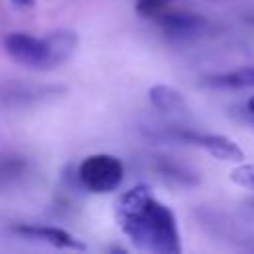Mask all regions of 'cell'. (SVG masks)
<instances>
[{
  "mask_svg": "<svg viewBox=\"0 0 254 254\" xmlns=\"http://www.w3.org/2000/svg\"><path fill=\"white\" fill-rule=\"evenodd\" d=\"M230 181L242 189L254 190V163H242L230 171Z\"/></svg>",
  "mask_w": 254,
  "mask_h": 254,
  "instance_id": "8fae6325",
  "label": "cell"
},
{
  "mask_svg": "<svg viewBox=\"0 0 254 254\" xmlns=\"http://www.w3.org/2000/svg\"><path fill=\"white\" fill-rule=\"evenodd\" d=\"M155 22L167 32L169 36L175 38H194L206 28V18L194 12H179V10H163Z\"/></svg>",
  "mask_w": 254,
  "mask_h": 254,
  "instance_id": "8992f818",
  "label": "cell"
},
{
  "mask_svg": "<svg viewBox=\"0 0 254 254\" xmlns=\"http://www.w3.org/2000/svg\"><path fill=\"white\" fill-rule=\"evenodd\" d=\"M44 38H46L48 54H50V69L65 64L73 56L77 42H79L73 30H54Z\"/></svg>",
  "mask_w": 254,
  "mask_h": 254,
  "instance_id": "52a82bcc",
  "label": "cell"
},
{
  "mask_svg": "<svg viewBox=\"0 0 254 254\" xmlns=\"http://www.w3.org/2000/svg\"><path fill=\"white\" fill-rule=\"evenodd\" d=\"M4 52L20 65L30 69H50V54L46 38L28 32H10L4 36Z\"/></svg>",
  "mask_w": 254,
  "mask_h": 254,
  "instance_id": "277c9868",
  "label": "cell"
},
{
  "mask_svg": "<svg viewBox=\"0 0 254 254\" xmlns=\"http://www.w3.org/2000/svg\"><path fill=\"white\" fill-rule=\"evenodd\" d=\"M153 137L200 147L208 155H212L214 159H220V161H230V163H242L244 161L242 147L234 139L220 135V133H200V131H192V129L169 127V129H163L161 133H153Z\"/></svg>",
  "mask_w": 254,
  "mask_h": 254,
  "instance_id": "3957f363",
  "label": "cell"
},
{
  "mask_svg": "<svg viewBox=\"0 0 254 254\" xmlns=\"http://www.w3.org/2000/svg\"><path fill=\"white\" fill-rule=\"evenodd\" d=\"M169 2L173 0H137L135 2V12L141 16V18H157L163 10H167Z\"/></svg>",
  "mask_w": 254,
  "mask_h": 254,
  "instance_id": "7c38bea8",
  "label": "cell"
},
{
  "mask_svg": "<svg viewBox=\"0 0 254 254\" xmlns=\"http://www.w3.org/2000/svg\"><path fill=\"white\" fill-rule=\"evenodd\" d=\"M153 169L161 177H165L169 181H175L177 185H183V187H192V185L198 183V175L190 167L181 165L179 161H175L171 157H157L155 163H153Z\"/></svg>",
  "mask_w": 254,
  "mask_h": 254,
  "instance_id": "9c48e42d",
  "label": "cell"
},
{
  "mask_svg": "<svg viewBox=\"0 0 254 254\" xmlns=\"http://www.w3.org/2000/svg\"><path fill=\"white\" fill-rule=\"evenodd\" d=\"M246 111H248V113L254 117V95H252V97L246 101Z\"/></svg>",
  "mask_w": 254,
  "mask_h": 254,
  "instance_id": "5bb4252c",
  "label": "cell"
},
{
  "mask_svg": "<svg viewBox=\"0 0 254 254\" xmlns=\"http://www.w3.org/2000/svg\"><path fill=\"white\" fill-rule=\"evenodd\" d=\"M10 230L16 232L18 236L40 240V242H46V244L56 246V248H67V250H85L87 248L77 236H73L71 232H67L60 226H52V224H24V222H20V224H14Z\"/></svg>",
  "mask_w": 254,
  "mask_h": 254,
  "instance_id": "5b68a950",
  "label": "cell"
},
{
  "mask_svg": "<svg viewBox=\"0 0 254 254\" xmlns=\"http://www.w3.org/2000/svg\"><path fill=\"white\" fill-rule=\"evenodd\" d=\"M149 101L155 109L163 111V113H185L187 111V99L185 95L167 83H155L149 87L147 91Z\"/></svg>",
  "mask_w": 254,
  "mask_h": 254,
  "instance_id": "ba28073f",
  "label": "cell"
},
{
  "mask_svg": "<svg viewBox=\"0 0 254 254\" xmlns=\"http://www.w3.org/2000/svg\"><path fill=\"white\" fill-rule=\"evenodd\" d=\"M250 20H252V22H254V16H252V18H250Z\"/></svg>",
  "mask_w": 254,
  "mask_h": 254,
  "instance_id": "9a60e30c",
  "label": "cell"
},
{
  "mask_svg": "<svg viewBox=\"0 0 254 254\" xmlns=\"http://www.w3.org/2000/svg\"><path fill=\"white\" fill-rule=\"evenodd\" d=\"M75 177L77 185L87 192H113L125 179V165L111 153H93L77 165Z\"/></svg>",
  "mask_w": 254,
  "mask_h": 254,
  "instance_id": "7a4b0ae2",
  "label": "cell"
},
{
  "mask_svg": "<svg viewBox=\"0 0 254 254\" xmlns=\"http://www.w3.org/2000/svg\"><path fill=\"white\" fill-rule=\"evenodd\" d=\"M115 220L131 244L145 252L179 254L183 250L175 212L147 185H135L115 200Z\"/></svg>",
  "mask_w": 254,
  "mask_h": 254,
  "instance_id": "6da1fadb",
  "label": "cell"
},
{
  "mask_svg": "<svg viewBox=\"0 0 254 254\" xmlns=\"http://www.w3.org/2000/svg\"><path fill=\"white\" fill-rule=\"evenodd\" d=\"M206 81H208V85H214V87H248V85H254V64L238 67V69L228 71V73L212 75Z\"/></svg>",
  "mask_w": 254,
  "mask_h": 254,
  "instance_id": "30bf717a",
  "label": "cell"
},
{
  "mask_svg": "<svg viewBox=\"0 0 254 254\" xmlns=\"http://www.w3.org/2000/svg\"><path fill=\"white\" fill-rule=\"evenodd\" d=\"M252 125H254V117H252Z\"/></svg>",
  "mask_w": 254,
  "mask_h": 254,
  "instance_id": "2e32d148",
  "label": "cell"
},
{
  "mask_svg": "<svg viewBox=\"0 0 254 254\" xmlns=\"http://www.w3.org/2000/svg\"><path fill=\"white\" fill-rule=\"evenodd\" d=\"M12 4H16L20 8H32L36 4V0H12Z\"/></svg>",
  "mask_w": 254,
  "mask_h": 254,
  "instance_id": "4fadbf2b",
  "label": "cell"
}]
</instances>
